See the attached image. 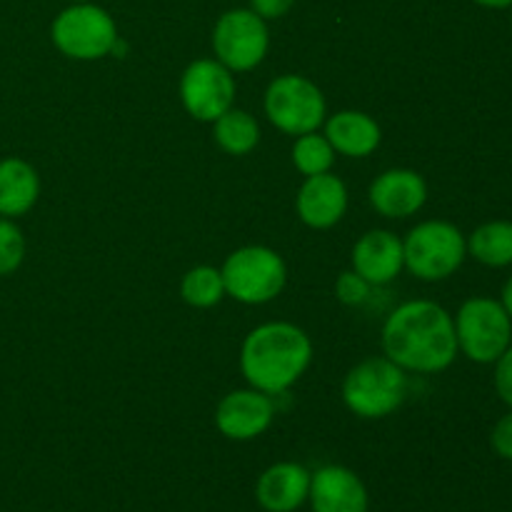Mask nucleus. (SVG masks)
<instances>
[{
    "label": "nucleus",
    "mask_w": 512,
    "mask_h": 512,
    "mask_svg": "<svg viewBox=\"0 0 512 512\" xmlns=\"http://www.w3.org/2000/svg\"><path fill=\"white\" fill-rule=\"evenodd\" d=\"M385 358L413 373H440L458 358L455 320L433 300H410L395 308L383 325Z\"/></svg>",
    "instance_id": "nucleus-1"
},
{
    "label": "nucleus",
    "mask_w": 512,
    "mask_h": 512,
    "mask_svg": "<svg viewBox=\"0 0 512 512\" xmlns=\"http://www.w3.org/2000/svg\"><path fill=\"white\" fill-rule=\"evenodd\" d=\"M313 360L308 333L293 323H265L250 330L240 348V370L250 388L280 395L293 388Z\"/></svg>",
    "instance_id": "nucleus-2"
},
{
    "label": "nucleus",
    "mask_w": 512,
    "mask_h": 512,
    "mask_svg": "<svg viewBox=\"0 0 512 512\" xmlns=\"http://www.w3.org/2000/svg\"><path fill=\"white\" fill-rule=\"evenodd\" d=\"M408 395V378L390 358H368L343 380V400L353 415L380 420L393 415Z\"/></svg>",
    "instance_id": "nucleus-3"
},
{
    "label": "nucleus",
    "mask_w": 512,
    "mask_h": 512,
    "mask_svg": "<svg viewBox=\"0 0 512 512\" xmlns=\"http://www.w3.org/2000/svg\"><path fill=\"white\" fill-rule=\"evenodd\" d=\"M225 295L243 305H263L278 298L288 283V265L265 245H245L225 258L223 268Z\"/></svg>",
    "instance_id": "nucleus-4"
},
{
    "label": "nucleus",
    "mask_w": 512,
    "mask_h": 512,
    "mask_svg": "<svg viewBox=\"0 0 512 512\" xmlns=\"http://www.w3.org/2000/svg\"><path fill=\"white\" fill-rule=\"evenodd\" d=\"M405 268L425 283L450 278L468 255V240L448 220H425L403 240Z\"/></svg>",
    "instance_id": "nucleus-5"
},
{
    "label": "nucleus",
    "mask_w": 512,
    "mask_h": 512,
    "mask_svg": "<svg viewBox=\"0 0 512 512\" xmlns=\"http://www.w3.org/2000/svg\"><path fill=\"white\" fill-rule=\"evenodd\" d=\"M55 48L73 60H100L113 53L118 43V25L105 8L88 3H73L55 15L50 25Z\"/></svg>",
    "instance_id": "nucleus-6"
},
{
    "label": "nucleus",
    "mask_w": 512,
    "mask_h": 512,
    "mask_svg": "<svg viewBox=\"0 0 512 512\" xmlns=\"http://www.w3.org/2000/svg\"><path fill=\"white\" fill-rule=\"evenodd\" d=\"M458 350L473 363L490 365L510 348L512 318L500 300L470 298L455 315Z\"/></svg>",
    "instance_id": "nucleus-7"
},
{
    "label": "nucleus",
    "mask_w": 512,
    "mask_h": 512,
    "mask_svg": "<svg viewBox=\"0 0 512 512\" xmlns=\"http://www.w3.org/2000/svg\"><path fill=\"white\" fill-rule=\"evenodd\" d=\"M265 115L288 135H305L325 123V95L305 75H280L265 90Z\"/></svg>",
    "instance_id": "nucleus-8"
},
{
    "label": "nucleus",
    "mask_w": 512,
    "mask_h": 512,
    "mask_svg": "<svg viewBox=\"0 0 512 512\" xmlns=\"http://www.w3.org/2000/svg\"><path fill=\"white\" fill-rule=\"evenodd\" d=\"M270 48L268 20L250 8H233L218 18L213 28L215 60L233 73L258 68Z\"/></svg>",
    "instance_id": "nucleus-9"
},
{
    "label": "nucleus",
    "mask_w": 512,
    "mask_h": 512,
    "mask_svg": "<svg viewBox=\"0 0 512 512\" xmlns=\"http://www.w3.org/2000/svg\"><path fill=\"white\" fill-rule=\"evenodd\" d=\"M180 100L200 123H215L235 103L233 70L215 58L193 60L180 75Z\"/></svg>",
    "instance_id": "nucleus-10"
},
{
    "label": "nucleus",
    "mask_w": 512,
    "mask_h": 512,
    "mask_svg": "<svg viewBox=\"0 0 512 512\" xmlns=\"http://www.w3.org/2000/svg\"><path fill=\"white\" fill-rule=\"evenodd\" d=\"M275 418L273 398L260 390H233L220 400L215 410V425L228 440H255L270 428Z\"/></svg>",
    "instance_id": "nucleus-11"
},
{
    "label": "nucleus",
    "mask_w": 512,
    "mask_h": 512,
    "mask_svg": "<svg viewBox=\"0 0 512 512\" xmlns=\"http://www.w3.org/2000/svg\"><path fill=\"white\" fill-rule=\"evenodd\" d=\"M308 503L313 512H368V488L345 465H323L310 475Z\"/></svg>",
    "instance_id": "nucleus-12"
},
{
    "label": "nucleus",
    "mask_w": 512,
    "mask_h": 512,
    "mask_svg": "<svg viewBox=\"0 0 512 512\" xmlns=\"http://www.w3.org/2000/svg\"><path fill=\"white\" fill-rule=\"evenodd\" d=\"M300 220L313 230H328L343 220L348 210V188L333 173L310 175L295 195Z\"/></svg>",
    "instance_id": "nucleus-13"
},
{
    "label": "nucleus",
    "mask_w": 512,
    "mask_h": 512,
    "mask_svg": "<svg viewBox=\"0 0 512 512\" xmlns=\"http://www.w3.org/2000/svg\"><path fill=\"white\" fill-rule=\"evenodd\" d=\"M370 205L383 218H410L428 200V183L420 173L408 168H393L380 173L370 185Z\"/></svg>",
    "instance_id": "nucleus-14"
},
{
    "label": "nucleus",
    "mask_w": 512,
    "mask_h": 512,
    "mask_svg": "<svg viewBox=\"0 0 512 512\" xmlns=\"http://www.w3.org/2000/svg\"><path fill=\"white\" fill-rule=\"evenodd\" d=\"M310 470L300 463H275L255 483V500L265 512H295L308 503Z\"/></svg>",
    "instance_id": "nucleus-15"
},
{
    "label": "nucleus",
    "mask_w": 512,
    "mask_h": 512,
    "mask_svg": "<svg viewBox=\"0 0 512 512\" xmlns=\"http://www.w3.org/2000/svg\"><path fill=\"white\" fill-rule=\"evenodd\" d=\"M405 268L403 240L390 230H370L355 243L353 270L370 285H388Z\"/></svg>",
    "instance_id": "nucleus-16"
},
{
    "label": "nucleus",
    "mask_w": 512,
    "mask_h": 512,
    "mask_svg": "<svg viewBox=\"0 0 512 512\" xmlns=\"http://www.w3.org/2000/svg\"><path fill=\"white\" fill-rule=\"evenodd\" d=\"M325 138L335 153L348 158H368L380 145V125L360 110H340L325 120Z\"/></svg>",
    "instance_id": "nucleus-17"
},
{
    "label": "nucleus",
    "mask_w": 512,
    "mask_h": 512,
    "mask_svg": "<svg viewBox=\"0 0 512 512\" xmlns=\"http://www.w3.org/2000/svg\"><path fill=\"white\" fill-rule=\"evenodd\" d=\"M38 170L23 158L0 160V218H20L38 203Z\"/></svg>",
    "instance_id": "nucleus-18"
},
{
    "label": "nucleus",
    "mask_w": 512,
    "mask_h": 512,
    "mask_svg": "<svg viewBox=\"0 0 512 512\" xmlns=\"http://www.w3.org/2000/svg\"><path fill=\"white\" fill-rule=\"evenodd\" d=\"M468 255L488 268H508L512 265V223L510 220H490L473 230L468 238Z\"/></svg>",
    "instance_id": "nucleus-19"
},
{
    "label": "nucleus",
    "mask_w": 512,
    "mask_h": 512,
    "mask_svg": "<svg viewBox=\"0 0 512 512\" xmlns=\"http://www.w3.org/2000/svg\"><path fill=\"white\" fill-rule=\"evenodd\" d=\"M215 143L228 155H248L260 143V125L248 110L230 108L213 123Z\"/></svg>",
    "instance_id": "nucleus-20"
},
{
    "label": "nucleus",
    "mask_w": 512,
    "mask_h": 512,
    "mask_svg": "<svg viewBox=\"0 0 512 512\" xmlns=\"http://www.w3.org/2000/svg\"><path fill=\"white\" fill-rule=\"evenodd\" d=\"M180 295L193 308H213L225 298L223 273L210 265H198V268L188 270L180 283Z\"/></svg>",
    "instance_id": "nucleus-21"
},
{
    "label": "nucleus",
    "mask_w": 512,
    "mask_h": 512,
    "mask_svg": "<svg viewBox=\"0 0 512 512\" xmlns=\"http://www.w3.org/2000/svg\"><path fill=\"white\" fill-rule=\"evenodd\" d=\"M335 163V150L330 145V140L325 135L305 133L298 135L293 145V165L298 168V173H303L305 178L310 175H323L330 173Z\"/></svg>",
    "instance_id": "nucleus-22"
},
{
    "label": "nucleus",
    "mask_w": 512,
    "mask_h": 512,
    "mask_svg": "<svg viewBox=\"0 0 512 512\" xmlns=\"http://www.w3.org/2000/svg\"><path fill=\"white\" fill-rule=\"evenodd\" d=\"M25 260L23 230L10 218H0V278L13 275Z\"/></svg>",
    "instance_id": "nucleus-23"
},
{
    "label": "nucleus",
    "mask_w": 512,
    "mask_h": 512,
    "mask_svg": "<svg viewBox=\"0 0 512 512\" xmlns=\"http://www.w3.org/2000/svg\"><path fill=\"white\" fill-rule=\"evenodd\" d=\"M335 295L343 305H360L368 300L370 295V283L355 270H345L335 280Z\"/></svg>",
    "instance_id": "nucleus-24"
},
{
    "label": "nucleus",
    "mask_w": 512,
    "mask_h": 512,
    "mask_svg": "<svg viewBox=\"0 0 512 512\" xmlns=\"http://www.w3.org/2000/svg\"><path fill=\"white\" fill-rule=\"evenodd\" d=\"M495 390L500 400L512 408V345L495 360Z\"/></svg>",
    "instance_id": "nucleus-25"
},
{
    "label": "nucleus",
    "mask_w": 512,
    "mask_h": 512,
    "mask_svg": "<svg viewBox=\"0 0 512 512\" xmlns=\"http://www.w3.org/2000/svg\"><path fill=\"white\" fill-rule=\"evenodd\" d=\"M490 443H493V450L503 460H512V408L510 413H505L503 418L495 423L493 435H490Z\"/></svg>",
    "instance_id": "nucleus-26"
},
{
    "label": "nucleus",
    "mask_w": 512,
    "mask_h": 512,
    "mask_svg": "<svg viewBox=\"0 0 512 512\" xmlns=\"http://www.w3.org/2000/svg\"><path fill=\"white\" fill-rule=\"evenodd\" d=\"M295 0H250V10L263 20H278L293 10Z\"/></svg>",
    "instance_id": "nucleus-27"
},
{
    "label": "nucleus",
    "mask_w": 512,
    "mask_h": 512,
    "mask_svg": "<svg viewBox=\"0 0 512 512\" xmlns=\"http://www.w3.org/2000/svg\"><path fill=\"white\" fill-rule=\"evenodd\" d=\"M500 303H503V308L508 310V315L512 318V275L508 280H505L503 285V298H500Z\"/></svg>",
    "instance_id": "nucleus-28"
},
{
    "label": "nucleus",
    "mask_w": 512,
    "mask_h": 512,
    "mask_svg": "<svg viewBox=\"0 0 512 512\" xmlns=\"http://www.w3.org/2000/svg\"><path fill=\"white\" fill-rule=\"evenodd\" d=\"M473 3H478L480 8H490V10L512 8V0H473Z\"/></svg>",
    "instance_id": "nucleus-29"
},
{
    "label": "nucleus",
    "mask_w": 512,
    "mask_h": 512,
    "mask_svg": "<svg viewBox=\"0 0 512 512\" xmlns=\"http://www.w3.org/2000/svg\"><path fill=\"white\" fill-rule=\"evenodd\" d=\"M70 3H88V0H70Z\"/></svg>",
    "instance_id": "nucleus-30"
},
{
    "label": "nucleus",
    "mask_w": 512,
    "mask_h": 512,
    "mask_svg": "<svg viewBox=\"0 0 512 512\" xmlns=\"http://www.w3.org/2000/svg\"><path fill=\"white\" fill-rule=\"evenodd\" d=\"M510 23H512V15H510Z\"/></svg>",
    "instance_id": "nucleus-31"
}]
</instances>
